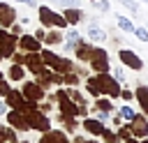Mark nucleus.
Segmentation results:
<instances>
[{"label": "nucleus", "instance_id": "20e7f679", "mask_svg": "<svg viewBox=\"0 0 148 143\" xmlns=\"http://www.w3.org/2000/svg\"><path fill=\"white\" fill-rule=\"evenodd\" d=\"M88 65H90V69H92L95 74L109 72V69H111V65H109V51L95 46V48H92V55H90V60H88Z\"/></svg>", "mask_w": 148, "mask_h": 143}, {"label": "nucleus", "instance_id": "6e6552de", "mask_svg": "<svg viewBox=\"0 0 148 143\" xmlns=\"http://www.w3.org/2000/svg\"><path fill=\"white\" fill-rule=\"evenodd\" d=\"M56 99H58V106H60V113L62 115H79V106L74 104V99L67 95V90H58L56 92Z\"/></svg>", "mask_w": 148, "mask_h": 143}, {"label": "nucleus", "instance_id": "f3484780", "mask_svg": "<svg viewBox=\"0 0 148 143\" xmlns=\"http://www.w3.org/2000/svg\"><path fill=\"white\" fill-rule=\"evenodd\" d=\"M32 74H37V72H42L46 65H44V60H42V53L39 51H35V53H25V62H23Z\"/></svg>", "mask_w": 148, "mask_h": 143}, {"label": "nucleus", "instance_id": "c9c22d12", "mask_svg": "<svg viewBox=\"0 0 148 143\" xmlns=\"http://www.w3.org/2000/svg\"><path fill=\"white\" fill-rule=\"evenodd\" d=\"M12 62H16V65H23V62H25V55L14 51V53H12Z\"/></svg>", "mask_w": 148, "mask_h": 143}, {"label": "nucleus", "instance_id": "39448f33", "mask_svg": "<svg viewBox=\"0 0 148 143\" xmlns=\"http://www.w3.org/2000/svg\"><path fill=\"white\" fill-rule=\"evenodd\" d=\"M25 118H28V125L30 129H37V131H49L51 129V120L46 118V113L37 111V108H30V111H23Z\"/></svg>", "mask_w": 148, "mask_h": 143}, {"label": "nucleus", "instance_id": "603ef678", "mask_svg": "<svg viewBox=\"0 0 148 143\" xmlns=\"http://www.w3.org/2000/svg\"><path fill=\"white\" fill-rule=\"evenodd\" d=\"M0 60H2V55H0Z\"/></svg>", "mask_w": 148, "mask_h": 143}, {"label": "nucleus", "instance_id": "aec40b11", "mask_svg": "<svg viewBox=\"0 0 148 143\" xmlns=\"http://www.w3.org/2000/svg\"><path fill=\"white\" fill-rule=\"evenodd\" d=\"M83 129L92 136H102V129H104V122L97 120V118H86L83 120Z\"/></svg>", "mask_w": 148, "mask_h": 143}, {"label": "nucleus", "instance_id": "58836bf2", "mask_svg": "<svg viewBox=\"0 0 148 143\" xmlns=\"http://www.w3.org/2000/svg\"><path fill=\"white\" fill-rule=\"evenodd\" d=\"M120 97H123L125 101H130V99L134 97V92H132V90H125V88H123V90H120Z\"/></svg>", "mask_w": 148, "mask_h": 143}, {"label": "nucleus", "instance_id": "5701e85b", "mask_svg": "<svg viewBox=\"0 0 148 143\" xmlns=\"http://www.w3.org/2000/svg\"><path fill=\"white\" fill-rule=\"evenodd\" d=\"M116 23H118V28L123 30V32H134V23H132V18L130 16H123V14H116Z\"/></svg>", "mask_w": 148, "mask_h": 143}, {"label": "nucleus", "instance_id": "473e14b6", "mask_svg": "<svg viewBox=\"0 0 148 143\" xmlns=\"http://www.w3.org/2000/svg\"><path fill=\"white\" fill-rule=\"evenodd\" d=\"M118 113H120V118H123V120H127V122H130V120H132V118L136 115V113H134V111H132L130 106H123V108H120Z\"/></svg>", "mask_w": 148, "mask_h": 143}, {"label": "nucleus", "instance_id": "ea45409f", "mask_svg": "<svg viewBox=\"0 0 148 143\" xmlns=\"http://www.w3.org/2000/svg\"><path fill=\"white\" fill-rule=\"evenodd\" d=\"M44 35H46V30H44V28H39V30H35V37H37L39 42H44Z\"/></svg>", "mask_w": 148, "mask_h": 143}, {"label": "nucleus", "instance_id": "ddd939ff", "mask_svg": "<svg viewBox=\"0 0 148 143\" xmlns=\"http://www.w3.org/2000/svg\"><path fill=\"white\" fill-rule=\"evenodd\" d=\"M18 48L25 51V53H35V51H42V42L35 35H21L18 37Z\"/></svg>", "mask_w": 148, "mask_h": 143}, {"label": "nucleus", "instance_id": "4c0bfd02", "mask_svg": "<svg viewBox=\"0 0 148 143\" xmlns=\"http://www.w3.org/2000/svg\"><path fill=\"white\" fill-rule=\"evenodd\" d=\"M7 92H9V83H7L5 78H0V97H5Z\"/></svg>", "mask_w": 148, "mask_h": 143}, {"label": "nucleus", "instance_id": "4468645a", "mask_svg": "<svg viewBox=\"0 0 148 143\" xmlns=\"http://www.w3.org/2000/svg\"><path fill=\"white\" fill-rule=\"evenodd\" d=\"M86 37H88V42H92V44H104L109 35H106V30L99 28L97 23H90L88 30H86Z\"/></svg>", "mask_w": 148, "mask_h": 143}, {"label": "nucleus", "instance_id": "c85d7f7f", "mask_svg": "<svg viewBox=\"0 0 148 143\" xmlns=\"http://www.w3.org/2000/svg\"><path fill=\"white\" fill-rule=\"evenodd\" d=\"M92 7H95L97 12H102V14H106V12L111 9V2H109V0H95Z\"/></svg>", "mask_w": 148, "mask_h": 143}, {"label": "nucleus", "instance_id": "b1692460", "mask_svg": "<svg viewBox=\"0 0 148 143\" xmlns=\"http://www.w3.org/2000/svg\"><path fill=\"white\" fill-rule=\"evenodd\" d=\"M23 76H25V69H23V65H12L9 67V78L12 81H23Z\"/></svg>", "mask_w": 148, "mask_h": 143}, {"label": "nucleus", "instance_id": "de8ad7c7", "mask_svg": "<svg viewBox=\"0 0 148 143\" xmlns=\"http://www.w3.org/2000/svg\"><path fill=\"white\" fill-rule=\"evenodd\" d=\"M139 143H148V138H143V141H139Z\"/></svg>", "mask_w": 148, "mask_h": 143}, {"label": "nucleus", "instance_id": "79ce46f5", "mask_svg": "<svg viewBox=\"0 0 148 143\" xmlns=\"http://www.w3.org/2000/svg\"><path fill=\"white\" fill-rule=\"evenodd\" d=\"M14 2H25L28 7H39V5H37V0H14Z\"/></svg>", "mask_w": 148, "mask_h": 143}, {"label": "nucleus", "instance_id": "f257e3e1", "mask_svg": "<svg viewBox=\"0 0 148 143\" xmlns=\"http://www.w3.org/2000/svg\"><path fill=\"white\" fill-rule=\"evenodd\" d=\"M86 90L92 95V97H99V95H109V97H120V90L123 85L109 74V72H102V74H95L86 81Z\"/></svg>", "mask_w": 148, "mask_h": 143}, {"label": "nucleus", "instance_id": "4be33fe9", "mask_svg": "<svg viewBox=\"0 0 148 143\" xmlns=\"http://www.w3.org/2000/svg\"><path fill=\"white\" fill-rule=\"evenodd\" d=\"M134 97L139 99V106H141V108H143V113L148 115V85H136Z\"/></svg>", "mask_w": 148, "mask_h": 143}, {"label": "nucleus", "instance_id": "f8f14e48", "mask_svg": "<svg viewBox=\"0 0 148 143\" xmlns=\"http://www.w3.org/2000/svg\"><path fill=\"white\" fill-rule=\"evenodd\" d=\"M5 101H7L9 108H18V111H25V106H28V99L23 97V92L12 90V88H9V92L5 95Z\"/></svg>", "mask_w": 148, "mask_h": 143}, {"label": "nucleus", "instance_id": "c756f323", "mask_svg": "<svg viewBox=\"0 0 148 143\" xmlns=\"http://www.w3.org/2000/svg\"><path fill=\"white\" fill-rule=\"evenodd\" d=\"M139 42H146L148 44V28H134V32H132Z\"/></svg>", "mask_w": 148, "mask_h": 143}, {"label": "nucleus", "instance_id": "e433bc0d", "mask_svg": "<svg viewBox=\"0 0 148 143\" xmlns=\"http://www.w3.org/2000/svg\"><path fill=\"white\" fill-rule=\"evenodd\" d=\"M5 134H7V141H9V143H16V131H14V129L5 127Z\"/></svg>", "mask_w": 148, "mask_h": 143}, {"label": "nucleus", "instance_id": "a18cd8bd", "mask_svg": "<svg viewBox=\"0 0 148 143\" xmlns=\"http://www.w3.org/2000/svg\"><path fill=\"white\" fill-rule=\"evenodd\" d=\"M125 143H139V141H136V138H134V136H130V138H127V141H125Z\"/></svg>", "mask_w": 148, "mask_h": 143}, {"label": "nucleus", "instance_id": "a211bd4d", "mask_svg": "<svg viewBox=\"0 0 148 143\" xmlns=\"http://www.w3.org/2000/svg\"><path fill=\"white\" fill-rule=\"evenodd\" d=\"M62 16H65L67 25H79L86 18V14L81 12V7H67V9H62Z\"/></svg>", "mask_w": 148, "mask_h": 143}, {"label": "nucleus", "instance_id": "8fccbe9b", "mask_svg": "<svg viewBox=\"0 0 148 143\" xmlns=\"http://www.w3.org/2000/svg\"><path fill=\"white\" fill-rule=\"evenodd\" d=\"M88 2H95V0H88Z\"/></svg>", "mask_w": 148, "mask_h": 143}, {"label": "nucleus", "instance_id": "c03bdc74", "mask_svg": "<svg viewBox=\"0 0 148 143\" xmlns=\"http://www.w3.org/2000/svg\"><path fill=\"white\" fill-rule=\"evenodd\" d=\"M2 113H7V101L0 99V115H2Z\"/></svg>", "mask_w": 148, "mask_h": 143}, {"label": "nucleus", "instance_id": "412c9836", "mask_svg": "<svg viewBox=\"0 0 148 143\" xmlns=\"http://www.w3.org/2000/svg\"><path fill=\"white\" fill-rule=\"evenodd\" d=\"M62 39H65V35L56 28V30H49V32L44 35V42H42V44H46V46H58V44H62Z\"/></svg>", "mask_w": 148, "mask_h": 143}, {"label": "nucleus", "instance_id": "393cba45", "mask_svg": "<svg viewBox=\"0 0 148 143\" xmlns=\"http://www.w3.org/2000/svg\"><path fill=\"white\" fill-rule=\"evenodd\" d=\"M118 5H120V7H125L132 16H136V14H139V2H136V0H118Z\"/></svg>", "mask_w": 148, "mask_h": 143}, {"label": "nucleus", "instance_id": "a19ab883", "mask_svg": "<svg viewBox=\"0 0 148 143\" xmlns=\"http://www.w3.org/2000/svg\"><path fill=\"white\" fill-rule=\"evenodd\" d=\"M97 120L106 122V120H109V111H99V113H97Z\"/></svg>", "mask_w": 148, "mask_h": 143}, {"label": "nucleus", "instance_id": "72a5a7b5", "mask_svg": "<svg viewBox=\"0 0 148 143\" xmlns=\"http://www.w3.org/2000/svg\"><path fill=\"white\" fill-rule=\"evenodd\" d=\"M111 76H113V78H116L118 83H123V81H125V72H123V67H113Z\"/></svg>", "mask_w": 148, "mask_h": 143}, {"label": "nucleus", "instance_id": "2eb2a0df", "mask_svg": "<svg viewBox=\"0 0 148 143\" xmlns=\"http://www.w3.org/2000/svg\"><path fill=\"white\" fill-rule=\"evenodd\" d=\"M16 21V9L7 2H0V28H9Z\"/></svg>", "mask_w": 148, "mask_h": 143}, {"label": "nucleus", "instance_id": "f704fd0d", "mask_svg": "<svg viewBox=\"0 0 148 143\" xmlns=\"http://www.w3.org/2000/svg\"><path fill=\"white\" fill-rule=\"evenodd\" d=\"M9 28H12L9 32H12L14 37H21V35H23V25H21V23H16V21H14V23H12Z\"/></svg>", "mask_w": 148, "mask_h": 143}, {"label": "nucleus", "instance_id": "dca6fc26", "mask_svg": "<svg viewBox=\"0 0 148 143\" xmlns=\"http://www.w3.org/2000/svg\"><path fill=\"white\" fill-rule=\"evenodd\" d=\"M92 42H86V39H79V44H76V48H74V55H76V60H81V62H88L90 60V55H92Z\"/></svg>", "mask_w": 148, "mask_h": 143}, {"label": "nucleus", "instance_id": "37998d69", "mask_svg": "<svg viewBox=\"0 0 148 143\" xmlns=\"http://www.w3.org/2000/svg\"><path fill=\"white\" fill-rule=\"evenodd\" d=\"M39 111H42V113H49V111H51V104H42Z\"/></svg>", "mask_w": 148, "mask_h": 143}, {"label": "nucleus", "instance_id": "bb28decb", "mask_svg": "<svg viewBox=\"0 0 148 143\" xmlns=\"http://www.w3.org/2000/svg\"><path fill=\"white\" fill-rule=\"evenodd\" d=\"M51 5H56V7H62V9H67V7H79L81 5V0H49Z\"/></svg>", "mask_w": 148, "mask_h": 143}, {"label": "nucleus", "instance_id": "7c9ffc66", "mask_svg": "<svg viewBox=\"0 0 148 143\" xmlns=\"http://www.w3.org/2000/svg\"><path fill=\"white\" fill-rule=\"evenodd\" d=\"M65 39H67V42H79V39H83V37H81V35H79V30L72 25V30H67V32H65Z\"/></svg>", "mask_w": 148, "mask_h": 143}, {"label": "nucleus", "instance_id": "f03ea898", "mask_svg": "<svg viewBox=\"0 0 148 143\" xmlns=\"http://www.w3.org/2000/svg\"><path fill=\"white\" fill-rule=\"evenodd\" d=\"M37 16H39L42 28H58V30L69 28V25H67V21H65V16H62V14H58V12H53L49 5H39V7H37Z\"/></svg>", "mask_w": 148, "mask_h": 143}, {"label": "nucleus", "instance_id": "9b49d317", "mask_svg": "<svg viewBox=\"0 0 148 143\" xmlns=\"http://www.w3.org/2000/svg\"><path fill=\"white\" fill-rule=\"evenodd\" d=\"M130 129H132V136L134 138H146L148 136V120L143 115H134L130 120Z\"/></svg>", "mask_w": 148, "mask_h": 143}, {"label": "nucleus", "instance_id": "2f4dec72", "mask_svg": "<svg viewBox=\"0 0 148 143\" xmlns=\"http://www.w3.org/2000/svg\"><path fill=\"white\" fill-rule=\"evenodd\" d=\"M102 138H104L106 143H116V141H118V134H113L111 129H106V127H104V129H102Z\"/></svg>", "mask_w": 148, "mask_h": 143}, {"label": "nucleus", "instance_id": "1a4fd4ad", "mask_svg": "<svg viewBox=\"0 0 148 143\" xmlns=\"http://www.w3.org/2000/svg\"><path fill=\"white\" fill-rule=\"evenodd\" d=\"M21 92H23V97L28 99V101H42L44 99V88L37 83V81H25L23 83V88H21Z\"/></svg>", "mask_w": 148, "mask_h": 143}, {"label": "nucleus", "instance_id": "423d86ee", "mask_svg": "<svg viewBox=\"0 0 148 143\" xmlns=\"http://www.w3.org/2000/svg\"><path fill=\"white\" fill-rule=\"evenodd\" d=\"M16 46H18V37H14L7 28H0V55L2 58H12Z\"/></svg>", "mask_w": 148, "mask_h": 143}, {"label": "nucleus", "instance_id": "49530a36", "mask_svg": "<svg viewBox=\"0 0 148 143\" xmlns=\"http://www.w3.org/2000/svg\"><path fill=\"white\" fill-rule=\"evenodd\" d=\"M81 143H99V141H86V138H83V141H81Z\"/></svg>", "mask_w": 148, "mask_h": 143}, {"label": "nucleus", "instance_id": "0eeeda50", "mask_svg": "<svg viewBox=\"0 0 148 143\" xmlns=\"http://www.w3.org/2000/svg\"><path fill=\"white\" fill-rule=\"evenodd\" d=\"M118 60L123 67H130L134 72H141L143 69V60L132 51V48H118Z\"/></svg>", "mask_w": 148, "mask_h": 143}, {"label": "nucleus", "instance_id": "6ab92c4d", "mask_svg": "<svg viewBox=\"0 0 148 143\" xmlns=\"http://www.w3.org/2000/svg\"><path fill=\"white\" fill-rule=\"evenodd\" d=\"M37 143H69V141H67L65 131H56V129H49V131H44V136H42Z\"/></svg>", "mask_w": 148, "mask_h": 143}, {"label": "nucleus", "instance_id": "09e8293b", "mask_svg": "<svg viewBox=\"0 0 148 143\" xmlns=\"http://www.w3.org/2000/svg\"><path fill=\"white\" fill-rule=\"evenodd\" d=\"M141 2H148V0H141Z\"/></svg>", "mask_w": 148, "mask_h": 143}, {"label": "nucleus", "instance_id": "7ed1b4c3", "mask_svg": "<svg viewBox=\"0 0 148 143\" xmlns=\"http://www.w3.org/2000/svg\"><path fill=\"white\" fill-rule=\"evenodd\" d=\"M39 53H42L44 65H46V67H51L53 72H58V74L74 72V62H72L69 58H62V55H58V53H53V51H49V48H42Z\"/></svg>", "mask_w": 148, "mask_h": 143}, {"label": "nucleus", "instance_id": "cd10ccee", "mask_svg": "<svg viewBox=\"0 0 148 143\" xmlns=\"http://www.w3.org/2000/svg\"><path fill=\"white\" fill-rule=\"evenodd\" d=\"M132 136V129H130V122L127 125H118V138H123V141H127Z\"/></svg>", "mask_w": 148, "mask_h": 143}, {"label": "nucleus", "instance_id": "a878e982", "mask_svg": "<svg viewBox=\"0 0 148 143\" xmlns=\"http://www.w3.org/2000/svg\"><path fill=\"white\" fill-rule=\"evenodd\" d=\"M95 108H97V111H113V104H111V99H106V97H97Z\"/></svg>", "mask_w": 148, "mask_h": 143}, {"label": "nucleus", "instance_id": "864d4df0", "mask_svg": "<svg viewBox=\"0 0 148 143\" xmlns=\"http://www.w3.org/2000/svg\"><path fill=\"white\" fill-rule=\"evenodd\" d=\"M0 2H5V0H0Z\"/></svg>", "mask_w": 148, "mask_h": 143}, {"label": "nucleus", "instance_id": "9d476101", "mask_svg": "<svg viewBox=\"0 0 148 143\" xmlns=\"http://www.w3.org/2000/svg\"><path fill=\"white\" fill-rule=\"evenodd\" d=\"M7 122H9L14 129H18V131H28V129H30L25 113H23V111H18V108H12V111L7 113Z\"/></svg>", "mask_w": 148, "mask_h": 143}, {"label": "nucleus", "instance_id": "3c124183", "mask_svg": "<svg viewBox=\"0 0 148 143\" xmlns=\"http://www.w3.org/2000/svg\"><path fill=\"white\" fill-rule=\"evenodd\" d=\"M0 78H2V72H0Z\"/></svg>", "mask_w": 148, "mask_h": 143}]
</instances>
